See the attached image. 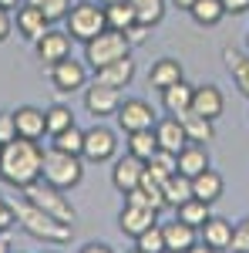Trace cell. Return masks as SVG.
<instances>
[{"label": "cell", "instance_id": "6da1fadb", "mask_svg": "<svg viewBox=\"0 0 249 253\" xmlns=\"http://www.w3.org/2000/svg\"><path fill=\"white\" fill-rule=\"evenodd\" d=\"M44 169V149L31 138H14L0 149V179L14 189H27L40 179Z\"/></svg>", "mask_w": 249, "mask_h": 253}, {"label": "cell", "instance_id": "7a4b0ae2", "mask_svg": "<svg viewBox=\"0 0 249 253\" xmlns=\"http://www.w3.org/2000/svg\"><path fill=\"white\" fill-rule=\"evenodd\" d=\"M14 216H17L20 230L27 236H34V240H44V243H68L71 240V226L54 219V216H47L44 210H37L31 199L14 203Z\"/></svg>", "mask_w": 249, "mask_h": 253}, {"label": "cell", "instance_id": "3957f363", "mask_svg": "<svg viewBox=\"0 0 249 253\" xmlns=\"http://www.w3.org/2000/svg\"><path fill=\"white\" fill-rule=\"evenodd\" d=\"M24 199H31L37 210H44L47 216H54V219H61V223H74L77 213L74 206H71V199L64 196V189H58V186H51L47 179H37V182H31L27 189H24Z\"/></svg>", "mask_w": 249, "mask_h": 253}, {"label": "cell", "instance_id": "277c9868", "mask_svg": "<svg viewBox=\"0 0 249 253\" xmlns=\"http://www.w3.org/2000/svg\"><path fill=\"white\" fill-rule=\"evenodd\" d=\"M81 175H84V162L81 156H71V152H58V149H51V152H44V169H40V179H47L51 186H58V189H74L77 182H81Z\"/></svg>", "mask_w": 249, "mask_h": 253}, {"label": "cell", "instance_id": "5b68a950", "mask_svg": "<svg viewBox=\"0 0 249 253\" xmlns=\"http://www.w3.org/2000/svg\"><path fill=\"white\" fill-rule=\"evenodd\" d=\"M132 54V44L128 38L121 34V31H111V27H105L98 38H91L84 44V61L91 64V68H105V64H111V61H121Z\"/></svg>", "mask_w": 249, "mask_h": 253}, {"label": "cell", "instance_id": "8992f818", "mask_svg": "<svg viewBox=\"0 0 249 253\" xmlns=\"http://www.w3.org/2000/svg\"><path fill=\"white\" fill-rule=\"evenodd\" d=\"M68 34L71 41H81V44H88L91 38H98L105 27H108V20H105V7H98L91 0H81L77 7L68 10Z\"/></svg>", "mask_w": 249, "mask_h": 253}, {"label": "cell", "instance_id": "52a82bcc", "mask_svg": "<svg viewBox=\"0 0 249 253\" xmlns=\"http://www.w3.org/2000/svg\"><path fill=\"white\" fill-rule=\"evenodd\" d=\"M115 118H118V128H121L125 135H128V132H142V128H155V122H158L155 108L148 105V101H142V98L121 101Z\"/></svg>", "mask_w": 249, "mask_h": 253}, {"label": "cell", "instance_id": "ba28073f", "mask_svg": "<svg viewBox=\"0 0 249 253\" xmlns=\"http://www.w3.org/2000/svg\"><path fill=\"white\" fill-rule=\"evenodd\" d=\"M51 84L61 95H74L81 88H88V68H84V61L64 58L58 64H51Z\"/></svg>", "mask_w": 249, "mask_h": 253}, {"label": "cell", "instance_id": "9c48e42d", "mask_svg": "<svg viewBox=\"0 0 249 253\" xmlns=\"http://www.w3.org/2000/svg\"><path fill=\"white\" fill-rule=\"evenodd\" d=\"M118 152V138L111 128H105V125H91L88 132H84V149H81V159H88V162H111Z\"/></svg>", "mask_w": 249, "mask_h": 253}, {"label": "cell", "instance_id": "30bf717a", "mask_svg": "<svg viewBox=\"0 0 249 253\" xmlns=\"http://www.w3.org/2000/svg\"><path fill=\"white\" fill-rule=\"evenodd\" d=\"M118 105H121V91L111 88V84L91 81V84L84 88V108H88V115L108 118V115H115V112H118Z\"/></svg>", "mask_w": 249, "mask_h": 253}, {"label": "cell", "instance_id": "8fae6325", "mask_svg": "<svg viewBox=\"0 0 249 253\" xmlns=\"http://www.w3.org/2000/svg\"><path fill=\"white\" fill-rule=\"evenodd\" d=\"M37 44V58L51 68V64H58V61L71 58V34L68 31H54V27H47L44 31V38L34 41Z\"/></svg>", "mask_w": 249, "mask_h": 253}, {"label": "cell", "instance_id": "7c38bea8", "mask_svg": "<svg viewBox=\"0 0 249 253\" xmlns=\"http://www.w3.org/2000/svg\"><path fill=\"white\" fill-rule=\"evenodd\" d=\"M142 175H145V159L132 156V152H125L121 159H115V169H111V182H115L118 193H128V189H135V186L142 182Z\"/></svg>", "mask_w": 249, "mask_h": 253}, {"label": "cell", "instance_id": "4fadbf2b", "mask_svg": "<svg viewBox=\"0 0 249 253\" xmlns=\"http://www.w3.org/2000/svg\"><path fill=\"white\" fill-rule=\"evenodd\" d=\"M152 223H158V210H145V206H132V203H125V210L118 213V230L125 236H142Z\"/></svg>", "mask_w": 249, "mask_h": 253}, {"label": "cell", "instance_id": "5bb4252c", "mask_svg": "<svg viewBox=\"0 0 249 253\" xmlns=\"http://www.w3.org/2000/svg\"><path fill=\"white\" fill-rule=\"evenodd\" d=\"M14 122H17V138H31V142H37V138L47 135V118L40 108L34 105H24L14 112Z\"/></svg>", "mask_w": 249, "mask_h": 253}, {"label": "cell", "instance_id": "9a60e30c", "mask_svg": "<svg viewBox=\"0 0 249 253\" xmlns=\"http://www.w3.org/2000/svg\"><path fill=\"white\" fill-rule=\"evenodd\" d=\"M51 27V20L44 17V10L34 7V3H20L17 7V34L27 41H37L44 38V31Z\"/></svg>", "mask_w": 249, "mask_h": 253}, {"label": "cell", "instance_id": "2e32d148", "mask_svg": "<svg viewBox=\"0 0 249 253\" xmlns=\"http://www.w3.org/2000/svg\"><path fill=\"white\" fill-rule=\"evenodd\" d=\"M162 233H165V253H185L189 247L199 243V230L189 226V223H182L178 216H175V223L162 226Z\"/></svg>", "mask_w": 249, "mask_h": 253}, {"label": "cell", "instance_id": "e0dca14e", "mask_svg": "<svg viewBox=\"0 0 249 253\" xmlns=\"http://www.w3.org/2000/svg\"><path fill=\"white\" fill-rule=\"evenodd\" d=\"M222 108H226V98H222V91L215 88V84H199L195 88V95H192V112L202 118H215L222 115Z\"/></svg>", "mask_w": 249, "mask_h": 253}, {"label": "cell", "instance_id": "ac0fdd59", "mask_svg": "<svg viewBox=\"0 0 249 253\" xmlns=\"http://www.w3.org/2000/svg\"><path fill=\"white\" fill-rule=\"evenodd\" d=\"M155 138H158V149H169V152H182L185 145H189V138H185V128H182V122L178 118H162V122H155Z\"/></svg>", "mask_w": 249, "mask_h": 253}, {"label": "cell", "instance_id": "d6986e66", "mask_svg": "<svg viewBox=\"0 0 249 253\" xmlns=\"http://www.w3.org/2000/svg\"><path fill=\"white\" fill-rule=\"evenodd\" d=\"M135 78V61L132 54L128 58H121V61H111V64H105V68H98L95 71V81H101V84H111V88H128Z\"/></svg>", "mask_w": 249, "mask_h": 253}, {"label": "cell", "instance_id": "ffe728a7", "mask_svg": "<svg viewBox=\"0 0 249 253\" xmlns=\"http://www.w3.org/2000/svg\"><path fill=\"white\" fill-rule=\"evenodd\" d=\"M199 236H202V243L212 247V250H229L232 223H229V219H222V216H209V219L199 226Z\"/></svg>", "mask_w": 249, "mask_h": 253}, {"label": "cell", "instance_id": "44dd1931", "mask_svg": "<svg viewBox=\"0 0 249 253\" xmlns=\"http://www.w3.org/2000/svg\"><path fill=\"white\" fill-rule=\"evenodd\" d=\"M192 95H195V88H192L189 81H175V84H169L165 91H162V105H165V112L169 115H185V112H192Z\"/></svg>", "mask_w": 249, "mask_h": 253}, {"label": "cell", "instance_id": "7402d4cb", "mask_svg": "<svg viewBox=\"0 0 249 253\" xmlns=\"http://www.w3.org/2000/svg\"><path fill=\"white\" fill-rule=\"evenodd\" d=\"M222 189H226V182H222V175L215 172V169H206V172L192 175V196L202 199V203H209V206L222 196Z\"/></svg>", "mask_w": 249, "mask_h": 253}, {"label": "cell", "instance_id": "603a6c76", "mask_svg": "<svg viewBox=\"0 0 249 253\" xmlns=\"http://www.w3.org/2000/svg\"><path fill=\"white\" fill-rule=\"evenodd\" d=\"M178 122H182V128H185V138L195 142V145H209L212 138H215L212 118H202V115H195V112H185V115H178Z\"/></svg>", "mask_w": 249, "mask_h": 253}, {"label": "cell", "instance_id": "cb8c5ba5", "mask_svg": "<svg viewBox=\"0 0 249 253\" xmlns=\"http://www.w3.org/2000/svg\"><path fill=\"white\" fill-rule=\"evenodd\" d=\"M185 75H182V61L175 58H162L152 64V71H148V84L152 88H158V91H165L169 84H175V81H182Z\"/></svg>", "mask_w": 249, "mask_h": 253}, {"label": "cell", "instance_id": "d4e9b609", "mask_svg": "<svg viewBox=\"0 0 249 253\" xmlns=\"http://www.w3.org/2000/svg\"><path fill=\"white\" fill-rule=\"evenodd\" d=\"M209 169V152H206V145H195V142H189L182 152H178V172L182 175H199Z\"/></svg>", "mask_w": 249, "mask_h": 253}, {"label": "cell", "instance_id": "484cf974", "mask_svg": "<svg viewBox=\"0 0 249 253\" xmlns=\"http://www.w3.org/2000/svg\"><path fill=\"white\" fill-rule=\"evenodd\" d=\"M145 172L152 175L155 182H165L169 175L178 172V156L169 152V149H155V156L145 162Z\"/></svg>", "mask_w": 249, "mask_h": 253}, {"label": "cell", "instance_id": "4316f807", "mask_svg": "<svg viewBox=\"0 0 249 253\" xmlns=\"http://www.w3.org/2000/svg\"><path fill=\"white\" fill-rule=\"evenodd\" d=\"M162 193H165V206H172V210H178L185 199H192V179L182 172L169 175L165 182H162Z\"/></svg>", "mask_w": 249, "mask_h": 253}, {"label": "cell", "instance_id": "83f0119b", "mask_svg": "<svg viewBox=\"0 0 249 253\" xmlns=\"http://www.w3.org/2000/svg\"><path fill=\"white\" fill-rule=\"evenodd\" d=\"M189 14L199 27H215L219 20L226 17V7H222V0H195Z\"/></svg>", "mask_w": 249, "mask_h": 253}, {"label": "cell", "instance_id": "f1b7e54d", "mask_svg": "<svg viewBox=\"0 0 249 253\" xmlns=\"http://www.w3.org/2000/svg\"><path fill=\"white\" fill-rule=\"evenodd\" d=\"M222 61H226V68H229L232 81H236V88L249 98V58L246 54H239V51H222Z\"/></svg>", "mask_w": 249, "mask_h": 253}, {"label": "cell", "instance_id": "f546056e", "mask_svg": "<svg viewBox=\"0 0 249 253\" xmlns=\"http://www.w3.org/2000/svg\"><path fill=\"white\" fill-rule=\"evenodd\" d=\"M125 149L138 159H148L155 156V149H158V138H155V128H142V132H128V142H125Z\"/></svg>", "mask_w": 249, "mask_h": 253}, {"label": "cell", "instance_id": "4dcf8cb0", "mask_svg": "<svg viewBox=\"0 0 249 253\" xmlns=\"http://www.w3.org/2000/svg\"><path fill=\"white\" fill-rule=\"evenodd\" d=\"M135 10V20L145 24V27H155L158 20L165 17V0H128Z\"/></svg>", "mask_w": 249, "mask_h": 253}, {"label": "cell", "instance_id": "1f68e13d", "mask_svg": "<svg viewBox=\"0 0 249 253\" xmlns=\"http://www.w3.org/2000/svg\"><path fill=\"white\" fill-rule=\"evenodd\" d=\"M175 216H178L182 223H189V226H195V230H199V226H202L212 213H209V203H202V199H195V196H192V199H185V203L175 210Z\"/></svg>", "mask_w": 249, "mask_h": 253}, {"label": "cell", "instance_id": "d6a6232c", "mask_svg": "<svg viewBox=\"0 0 249 253\" xmlns=\"http://www.w3.org/2000/svg\"><path fill=\"white\" fill-rule=\"evenodd\" d=\"M105 20H108L111 31H121V34H125V31L135 24L132 3H128V0H121V3H108V7H105Z\"/></svg>", "mask_w": 249, "mask_h": 253}, {"label": "cell", "instance_id": "836d02e7", "mask_svg": "<svg viewBox=\"0 0 249 253\" xmlns=\"http://www.w3.org/2000/svg\"><path fill=\"white\" fill-rule=\"evenodd\" d=\"M51 149H58V152H71V156H81V149H84V132L71 125V128H64L58 135H51Z\"/></svg>", "mask_w": 249, "mask_h": 253}, {"label": "cell", "instance_id": "e575fe53", "mask_svg": "<svg viewBox=\"0 0 249 253\" xmlns=\"http://www.w3.org/2000/svg\"><path fill=\"white\" fill-rule=\"evenodd\" d=\"M44 118H47V135H58V132H64V128L74 125V112H71L68 105H51V108L44 112Z\"/></svg>", "mask_w": 249, "mask_h": 253}, {"label": "cell", "instance_id": "d590c367", "mask_svg": "<svg viewBox=\"0 0 249 253\" xmlns=\"http://www.w3.org/2000/svg\"><path fill=\"white\" fill-rule=\"evenodd\" d=\"M135 247L145 253H165V233H162V226L152 223L142 236H135Z\"/></svg>", "mask_w": 249, "mask_h": 253}, {"label": "cell", "instance_id": "8d00e7d4", "mask_svg": "<svg viewBox=\"0 0 249 253\" xmlns=\"http://www.w3.org/2000/svg\"><path fill=\"white\" fill-rule=\"evenodd\" d=\"M27 3H34V7H40L44 10V17L51 20H64L68 17V10H71V0H27Z\"/></svg>", "mask_w": 249, "mask_h": 253}, {"label": "cell", "instance_id": "74e56055", "mask_svg": "<svg viewBox=\"0 0 249 253\" xmlns=\"http://www.w3.org/2000/svg\"><path fill=\"white\" fill-rule=\"evenodd\" d=\"M125 203H132V206H145V210H162L165 203L162 199H155L148 189H142V186H135V189H128L125 193Z\"/></svg>", "mask_w": 249, "mask_h": 253}, {"label": "cell", "instance_id": "f35d334b", "mask_svg": "<svg viewBox=\"0 0 249 253\" xmlns=\"http://www.w3.org/2000/svg\"><path fill=\"white\" fill-rule=\"evenodd\" d=\"M232 253H249V216L243 223H236L232 226V243H229Z\"/></svg>", "mask_w": 249, "mask_h": 253}, {"label": "cell", "instance_id": "ab89813d", "mask_svg": "<svg viewBox=\"0 0 249 253\" xmlns=\"http://www.w3.org/2000/svg\"><path fill=\"white\" fill-rule=\"evenodd\" d=\"M17 138V122H14V112L10 115H0V145L14 142Z\"/></svg>", "mask_w": 249, "mask_h": 253}, {"label": "cell", "instance_id": "60d3db41", "mask_svg": "<svg viewBox=\"0 0 249 253\" xmlns=\"http://www.w3.org/2000/svg\"><path fill=\"white\" fill-rule=\"evenodd\" d=\"M14 223H17V216H14V203L0 199V233H10Z\"/></svg>", "mask_w": 249, "mask_h": 253}, {"label": "cell", "instance_id": "b9f144b4", "mask_svg": "<svg viewBox=\"0 0 249 253\" xmlns=\"http://www.w3.org/2000/svg\"><path fill=\"white\" fill-rule=\"evenodd\" d=\"M148 31H152V27H145V24H138V20H135L132 27H128V31H125V38H128V44H145V41H148Z\"/></svg>", "mask_w": 249, "mask_h": 253}, {"label": "cell", "instance_id": "7bdbcfd3", "mask_svg": "<svg viewBox=\"0 0 249 253\" xmlns=\"http://www.w3.org/2000/svg\"><path fill=\"white\" fill-rule=\"evenodd\" d=\"M10 31H14V20H10V10H3L0 7V44L10 38Z\"/></svg>", "mask_w": 249, "mask_h": 253}, {"label": "cell", "instance_id": "ee69618b", "mask_svg": "<svg viewBox=\"0 0 249 253\" xmlns=\"http://www.w3.org/2000/svg\"><path fill=\"white\" fill-rule=\"evenodd\" d=\"M226 14H249V0H222Z\"/></svg>", "mask_w": 249, "mask_h": 253}, {"label": "cell", "instance_id": "f6af8a7d", "mask_svg": "<svg viewBox=\"0 0 249 253\" xmlns=\"http://www.w3.org/2000/svg\"><path fill=\"white\" fill-rule=\"evenodd\" d=\"M77 253H115V250H111L108 243H84Z\"/></svg>", "mask_w": 249, "mask_h": 253}, {"label": "cell", "instance_id": "bcb514c9", "mask_svg": "<svg viewBox=\"0 0 249 253\" xmlns=\"http://www.w3.org/2000/svg\"><path fill=\"white\" fill-rule=\"evenodd\" d=\"M169 3H172V7H178V10H185V14H189V10H192V3H195V0H169Z\"/></svg>", "mask_w": 249, "mask_h": 253}, {"label": "cell", "instance_id": "7dc6e473", "mask_svg": "<svg viewBox=\"0 0 249 253\" xmlns=\"http://www.w3.org/2000/svg\"><path fill=\"white\" fill-rule=\"evenodd\" d=\"M185 253H219V250H212V247H206V243H195V247H189Z\"/></svg>", "mask_w": 249, "mask_h": 253}, {"label": "cell", "instance_id": "c3c4849f", "mask_svg": "<svg viewBox=\"0 0 249 253\" xmlns=\"http://www.w3.org/2000/svg\"><path fill=\"white\" fill-rule=\"evenodd\" d=\"M0 253H14V250H10V236H7V233H0Z\"/></svg>", "mask_w": 249, "mask_h": 253}, {"label": "cell", "instance_id": "681fc988", "mask_svg": "<svg viewBox=\"0 0 249 253\" xmlns=\"http://www.w3.org/2000/svg\"><path fill=\"white\" fill-rule=\"evenodd\" d=\"M20 3H24V0H0V7H3V10H17Z\"/></svg>", "mask_w": 249, "mask_h": 253}, {"label": "cell", "instance_id": "f907efd6", "mask_svg": "<svg viewBox=\"0 0 249 253\" xmlns=\"http://www.w3.org/2000/svg\"><path fill=\"white\" fill-rule=\"evenodd\" d=\"M108 3H121V0H101V7H108Z\"/></svg>", "mask_w": 249, "mask_h": 253}, {"label": "cell", "instance_id": "816d5d0a", "mask_svg": "<svg viewBox=\"0 0 249 253\" xmlns=\"http://www.w3.org/2000/svg\"><path fill=\"white\" fill-rule=\"evenodd\" d=\"M132 253H145V250H138V247H135V250H132Z\"/></svg>", "mask_w": 249, "mask_h": 253}, {"label": "cell", "instance_id": "f5cc1de1", "mask_svg": "<svg viewBox=\"0 0 249 253\" xmlns=\"http://www.w3.org/2000/svg\"><path fill=\"white\" fill-rule=\"evenodd\" d=\"M246 47H249V38H246Z\"/></svg>", "mask_w": 249, "mask_h": 253}, {"label": "cell", "instance_id": "db71d44e", "mask_svg": "<svg viewBox=\"0 0 249 253\" xmlns=\"http://www.w3.org/2000/svg\"><path fill=\"white\" fill-rule=\"evenodd\" d=\"M0 149H3V145H0Z\"/></svg>", "mask_w": 249, "mask_h": 253}]
</instances>
